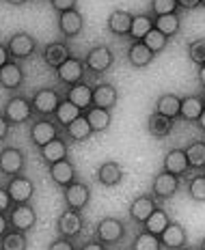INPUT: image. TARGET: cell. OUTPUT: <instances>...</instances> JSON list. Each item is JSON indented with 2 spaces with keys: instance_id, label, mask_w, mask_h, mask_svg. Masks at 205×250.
Wrapping results in <instances>:
<instances>
[{
  "instance_id": "41",
  "label": "cell",
  "mask_w": 205,
  "mask_h": 250,
  "mask_svg": "<svg viewBox=\"0 0 205 250\" xmlns=\"http://www.w3.org/2000/svg\"><path fill=\"white\" fill-rule=\"evenodd\" d=\"M188 56H190V61L194 65H205V39H194L190 41V45H188Z\"/></svg>"
},
{
  "instance_id": "52",
  "label": "cell",
  "mask_w": 205,
  "mask_h": 250,
  "mask_svg": "<svg viewBox=\"0 0 205 250\" xmlns=\"http://www.w3.org/2000/svg\"><path fill=\"white\" fill-rule=\"evenodd\" d=\"M197 123H199V127H201L203 132H205V110H203L201 117H199V121H197Z\"/></svg>"
},
{
  "instance_id": "45",
  "label": "cell",
  "mask_w": 205,
  "mask_h": 250,
  "mask_svg": "<svg viewBox=\"0 0 205 250\" xmlns=\"http://www.w3.org/2000/svg\"><path fill=\"white\" fill-rule=\"evenodd\" d=\"M50 2H52V7H54V11H59V13L76 9V0H50Z\"/></svg>"
},
{
  "instance_id": "31",
  "label": "cell",
  "mask_w": 205,
  "mask_h": 250,
  "mask_svg": "<svg viewBox=\"0 0 205 250\" xmlns=\"http://www.w3.org/2000/svg\"><path fill=\"white\" fill-rule=\"evenodd\" d=\"M65 134H67V138H69V140H76V143H85V140L91 138L93 129H91V125H89L87 117L82 114V117H78L76 121H71L69 125H67V127H65Z\"/></svg>"
},
{
  "instance_id": "21",
  "label": "cell",
  "mask_w": 205,
  "mask_h": 250,
  "mask_svg": "<svg viewBox=\"0 0 205 250\" xmlns=\"http://www.w3.org/2000/svg\"><path fill=\"white\" fill-rule=\"evenodd\" d=\"M67 151H69V147H67V140L59 136V138L52 140V143L44 145V147L39 149V153H41V160H44L48 166H52V164L61 162V160H65L67 158Z\"/></svg>"
},
{
  "instance_id": "1",
  "label": "cell",
  "mask_w": 205,
  "mask_h": 250,
  "mask_svg": "<svg viewBox=\"0 0 205 250\" xmlns=\"http://www.w3.org/2000/svg\"><path fill=\"white\" fill-rule=\"evenodd\" d=\"M33 112H35L33 110V104H30V100H26L24 95L9 97L7 104H4V110H2V114L7 117V121L11 125H20V123L30 121Z\"/></svg>"
},
{
  "instance_id": "4",
  "label": "cell",
  "mask_w": 205,
  "mask_h": 250,
  "mask_svg": "<svg viewBox=\"0 0 205 250\" xmlns=\"http://www.w3.org/2000/svg\"><path fill=\"white\" fill-rule=\"evenodd\" d=\"M35 48H37L35 37L30 33H24V30L11 35V39L7 41V50H9V54L13 56V61L30 59V56H33V52H35Z\"/></svg>"
},
{
  "instance_id": "27",
  "label": "cell",
  "mask_w": 205,
  "mask_h": 250,
  "mask_svg": "<svg viewBox=\"0 0 205 250\" xmlns=\"http://www.w3.org/2000/svg\"><path fill=\"white\" fill-rule=\"evenodd\" d=\"M156 112L164 114V117H169V119H177L182 114V97H177L175 93L160 95L156 102Z\"/></svg>"
},
{
  "instance_id": "2",
  "label": "cell",
  "mask_w": 205,
  "mask_h": 250,
  "mask_svg": "<svg viewBox=\"0 0 205 250\" xmlns=\"http://www.w3.org/2000/svg\"><path fill=\"white\" fill-rule=\"evenodd\" d=\"M63 97L59 95V91H54V88H39V91L33 95V110L37 114H41V117H52L56 110H59Z\"/></svg>"
},
{
  "instance_id": "39",
  "label": "cell",
  "mask_w": 205,
  "mask_h": 250,
  "mask_svg": "<svg viewBox=\"0 0 205 250\" xmlns=\"http://www.w3.org/2000/svg\"><path fill=\"white\" fill-rule=\"evenodd\" d=\"M143 43H145L151 52H154V54H158V52H162V50L166 48V43H169V37H166V35H162L158 28H154V30H151V33L143 39Z\"/></svg>"
},
{
  "instance_id": "13",
  "label": "cell",
  "mask_w": 205,
  "mask_h": 250,
  "mask_svg": "<svg viewBox=\"0 0 205 250\" xmlns=\"http://www.w3.org/2000/svg\"><path fill=\"white\" fill-rule=\"evenodd\" d=\"M41 59L50 69H59L67 59H71V50L65 41H52L41 50Z\"/></svg>"
},
{
  "instance_id": "46",
  "label": "cell",
  "mask_w": 205,
  "mask_h": 250,
  "mask_svg": "<svg viewBox=\"0 0 205 250\" xmlns=\"http://www.w3.org/2000/svg\"><path fill=\"white\" fill-rule=\"evenodd\" d=\"M9 129H11V123L7 121V117H4V114H0V143L9 136Z\"/></svg>"
},
{
  "instance_id": "20",
  "label": "cell",
  "mask_w": 205,
  "mask_h": 250,
  "mask_svg": "<svg viewBox=\"0 0 205 250\" xmlns=\"http://www.w3.org/2000/svg\"><path fill=\"white\" fill-rule=\"evenodd\" d=\"M50 177H52V181L61 188H67V186H71L73 181H78L76 179V166H73L67 158L50 166Z\"/></svg>"
},
{
  "instance_id": "55",
  "label": "cell",
  "mask_w": 205,
  "mask_h": 250,
  "mask_svg": "<svg viewBox=\"0 0 205 250\" xmlns=\"http://www.w3.org/2000/svg\"><path fill=\"white\" fill-rule=\"evenodd\" d=\"M182 250H197V248H182Z\"/></svg>"
},
{
  "instance_id": "19",
  "label": "cell",
  "mask_w": 205,
  "mask_h": 250,
  "mask_svg": "<svg viewBox=\"0 0 205 250\" xmlns=\"http://www.w3.org/2000/svg\"><path fill=\"white\" fill-rule=\"evenodd\" d=\"M160 242H162V248H169V250L186 248V242H188L186 229H183L182 225H177V222H171V225L162 231Z\"/></svg>"
},
{
  "instance_id": "10",
  "label": "cell",
  "mask_w": 205,
  "mask_h": 250,
  "mask_svg": "<svg viewBox=\"0 0 205 250\" xmlns=\"http://www.w3.org/2000/svg\"><path fill=\"white\" fill-rule=\"evenodd\" d=\"M24 170V151L18 147H4L0 151V173L7 177H18Z\"/></svg>"
},
{
  "instance_id": "16",
  "label": "cell",
  "mask_w": 205,
  "mask_h": 250,
  "mask_svg": "<svg viewBox=\"0 0 205 250\" xmlns=\"http://www.w3.org/2000/svg\"><path fill=\"white\" fill-rule=\"evenodd\" d=\"M158 209L156 205V199L151 194H140L136 196L132 201V205H130V218H132L134 222H138V225H145V220L151 216Z\"/></svg>"
},
{
  "instance_id": "43",
  "label": "cell",
  "mask_w": 205,
  "mask_h": 250,
  "mask_svg": "<svg viewBox=\"0 0 205 250\" xmlns=\"http://www.w3.org/2000/svg\"><path fill=\"white\" fill-rule=\"evenodd\" d=\"M48 250H76V246H73V239L59 235L56 239H52V242H50Z\"/></svg>"
},
{
  "instance_id": "50",
  "label": "cell",
  "mask_w": 205,
  "mask_h": 250,
  "mask_svg": "<svg viewBox=\"0 0 205 250\" xmlns=\"http://www.w3.org/2000/svg\"><path fill=\"white\" fill-rule=\"evenodd\" d=\"M9 61H11V54H9L7 45H2V43H0V67H4Z\"/></svg>"
},
{
  "instance_id": "9",
  "label": "cell",
  "mask_w": 205,
  "mask_h": 250,
  "mask_svg": "<svg viewBox=\"0 0 205 250\" xmlns=\"http://www.w3.org/2000/svg\"><path fill=\"white\" fill-rule=\"evenodd\" d=\"M113 61H114V56L108 45H95V48H91L85 56L87 69H91L93 74H104V71H108Z\"/></svg>"
},
{
  "instance_id": "38",
  "label": "cell",
  "mask_w": 205,
  "mask_h": 250,
  "mask_svg": "<svg viewBox=\"0 0 205 250\" xmlns=\"http://www.w3.org/2000/svg\"><path fill=\"white\" fill-rule=\"evenodd\" d=\"M132 250H162L160 235H154L149 231H140L132 242Z\"/></svg>"
},
{
  "instance_id": "40",
  "label": "cell",
  "mask_w": 205,
  "mask_h": 250,
  "mask_svg": "<svg viewBox=\"0 0 205 250\" xmlns=\"http://www.w3.org/2000/svg\"><path fill=\"white\" fill-rule=\"evenodd\" d=\"M188 194L192 201L205 203V175H197L188 181Z\"/></svg>"
},
{
  "instance_id": "24",
  "label": "cell",
  "mask_w": 205,
  "mask_h": 250,
  "mask_svg": "<svg viewBox=\"0 0 205 250\" xmlns=\"http://www.w3.org/2000/svg\"><path fill=\"white\" fill-rule=\"evenodd\" d=\"M132 20H134L132 13L117 9V11H113L108 15V30L113 35H117V37H125L132 30Z\"/></svg>"
},
{
  "instance_id": "49",
  "label": "cell",
  "mask_w": 205,
  "mask_h": 250,
  "mask_svg": "<svg viewBox=\"0 0 205 250\" xmlns=\"http://www.w3.org/2000/svg\"><path fill=\"white\" fill-rule=\"evenodd\" d=\"M11 229V225H9V216L7 213H0V239L4 237V233Z\"/></svg>"
},
{
  "instance_id": "25",
  "label": "cell",
  "mask_w": 205,
  "mask_h": 250,
  "mask_svg": "<svg viewBox=\"0 0 205 250\" xmlns=\"http://www.w3.org/2000/svg\"><path fill=\"white\" fill-rule=\"evenodd\" d=\"M121 179H123V168H121V164H117L114 160H108V162H104L97 168V181L102 186H106V188L119 186Z\"/></svg>"
},
{
  "instance_id": "11",
  "label": "cell",
  "mask_w": 205,
  "mask_h": 250,
  "mask_svg": "<svg viewBox=\"0 0 205 250\" xmlns=\"http://www.w3.org/2000/svg\"><path fill=\"white\" fill-rule=\"evenodd\" d=\"M4 188H7L9 196H11V201L15 203V205H20V203H28L35 194V184L24 175L11 177Z\"/></svg>"
},
{
  "instance_id": "18",
  "label": "cell",
  "mask_w": 205,
  "mask_h": 250,
  "mask_svg": "<svg viewBox=\"0 0 205 250\" xmlns=\"http://www.w3.org/2000/svg\"><path fill=\"white\" fill-rule=\"evenodd\" d=\"M65 100H69L73 106H78L82 112H87L89 108L93 106V88L89 84H85V82L71 84L65 93Z\"/></svg>"
},
{
  "instance_id": "12",
  "label": "cell",
  "mask_w": 205,
  "mask_h": 250,
  "mask_svg": "<svg viewBox=\"0 0 205 250\" xmlns=\"http://www.w3.org/2000/svg\"><path fill=\"white\" fill-rule=\"evenodd\" d=\"M85 71H87V65L82 59H78V56H71V59H67L63 65L56 69V76H59V80L63 84L71 86V84H78V82H82V78H85Z\"/></svg>"
},
{
  "instance_id": "26",
  "label": "cell",
  "mask_w": 205,
  "mask_h": 250,
  "mask_svg": "<svg viewBox=\"0 0 205 250\" xmlns=\"http://www.w3.org/2000/svg\"><path fill=\"white\" fill-rule=\"evenodd\" d=\"M147 132L154 138H166L173 132V119L164 117V114H160V112H154L147 119Z\"/></svg>"
},
{
  "instance_id": "36",
  "label": "cell",
  "mask_w": 205,
  "mask_h": 250,
  "mask_svg": "<svg viewBox=\"0 0 205 250\" xmlns=\"http://www.w3.org/2000/svg\"><path fill=\"white\" fill-rule=\"evenodd\" d=\"M183 151H186V158H188L190 168H197V170L205 168V143L203 140H192Z\"/></svg>"
},
{
  "instance_id": "37",
  "label": "cell",
  "mask_w": 205,
  "mask_h": 250,
  "mask_svg": "<svg viewBox=\"0 0 205 250\" xmlns=\"http://www.w3.org/2000/svg\"><path fill=\"white\" fill-rule=\"evenodd\" d=\"M82 114H85V112H82L80 108L73 106V104H71L69 100H65V97H63V102H61L59 110L54 112V119L63 125V127H67V125H69L71 121H76V119H78V117H82Z\"/></svg>"
},
{
  "instance_id": "56",
  "label": "cell",
  "mask_w": 205,
  "mask_h": 250,
  "mask_svg": "<svg viewBox=\"0 0 205 250\" xmlns=\"http://www.w3.org/2000/svg\"><path fill=\"white\" fill-rule=\"evenodd\" d=\"M203 7H205V0H203Z\"/></svg>"
},
{
  "instance_id": "29",
  "label": "cell",
  "mask_w": 205,
  "mask_h": 250,
  "mask_svg": "<svg viewBox=\"0 0 205 250\" xmlns=\"http://www.w3.org/2000/svg\"><path fill=\"white\" fill-rule=\"evenodd\" d=\"M154 52H151L147 45L143 43V41H134L132 45H130V50H128V61H130V65H134V67H138V69H143V67H147L151 61H154Z\"/></svg>"
},
{
  "instance_id": "48",
  "label": "cell",
  "mask_w": 205,
  "mask_h": 250,
  "mask_svg": "<svg viewBox=\"0 0 205 250\" xmlns=\"http://www.w3.org/2000/svg\"><path fill=\"white\" fill-rule=\"evenodd\" d=\"M201 2H203V0H177V4H180L182 9H186V11H192V9H197Z\"/></svg>"
},
{
  "instance_id": "32",
  "label": "cell",
  "mask_w": 205,
  "mask_h": 250,
  "mask_svg": "<svg viewBox=\"0 0 205 250\" xmlns=\"http://www.w3.org/2000/svg\"><path fill=\"white\" fill-rule=\"evenodd\" d=\"M151 30H154V18H151V15H145V13L134 15L132 30H130V37H132L134 41H143Z\"/></svg>"
},
{
  "instance_id": "14",
  "label": "cell",
  "mask_w": 205,
  "mask_h": 250,
  "mask_svg": "<svg viewBox=\"0 0 205 250\" xmlns=\"http://www.w3.org/2000/svg\"><path fill=\"white\" fill-rule=\"evenodd\" d=\"M151 190H154L156 199H171V196H175L177 190H180V177L162 170V173L156 175Z\"/></svg>"
},
{
  "instance_id": "22",
  "label": "cell",
  "mask_w": 205,
  "mask_h": 250,
  "mask_svg": "<svg viewBox=\"0 0 205 250\" xmlns=\"http://www.w3.org/2000/svg\"><path fill=\"white\" fill-rule=\"evenodd\" d=\"M188 168H190V164H188L186 151H183V149H171L169 153L164 155V168H162V170L182 177V175L188 173Z\"/></svg>"
},
{
  "instance_id": "5",
  "label": "cell",
  "mask_w": 205,
  "mask_h": 250,
  "mask_svg": "<svg viewBox=\"0 0 205 250\" xmlns=\"http://www.w3.org/2000/svg\"><path fill=\"white\" fill-rule=\"evenodd\" d=\"M54 138H59V125L56 121H52L50 117H41L37 119L30 127V140H33L35 147H44V145L52 143Z\"/></svg>"
},
{
  "instance_id": "23",
  "label": "cell",
  "mask_w": 205,
  "mask_h": 250,
  "mask_svg": "<svg viewBox=\"0 0 205 250\" xmlns=\"http://www.w3.org/2000/svg\"><path fill=\"white\" fill-rule=\"evenodd\" d=\"M117 100H119V93L113 84L102 82V84H97L93 88V106L95 108H106V110H110V108L117 106Z\"/></svg>"
},
{
  "instance_id": "17",
  "label": "cell",
  "mask_w": 205,
  "mask_h": 250,
  "mask_svg": "<svg viewBox=\"0 0 205 250\" xmlns=\"http://www.w3.org/2000/svg\"><path fill=\"white\" fill-rule=\"evenodd\" d=\"M85 28V20H82V13L71 9V11L59 13V30L63 37H78Z\"/></svg>"
},
{
  "instance_id": "6",
  "label": "cell",
  "mask_w": 205,
  "mask_h": 250,
  "mask_svg": "<svg viewBox=\"0 0 205 250\" xmlns=\"http://www.w3.org/2000/svg\"><path fill=\"white\" fill-rule=\"evenodd\" d=\"M125 235V225L119 218H102L95 227V237L104 244H117Z\"/></svg>"
},
{
  "instance_id": "3",
  "label": "cell",
  "mask_w": 205,
  "mask_h": 250,
  "mask_svg": "<svg viewBox=\"0 0 205 250\" xmlns=\"http://www.w3.org/2000/svg\"><path fill=\"white\" fill-rule=\"evenodd\" d=\"M9 216V225L15 231H30L37 225V211L30 203H20V205H13V209L7 213Z\"/></svg>"
},
{
  "instance_id": "44",
  "label": "cell",
  "mask_w": 205,
  "mask_h": 250,
  "mask_svg": "<svg viewBox=\"0 0 205 250\" xmlns=\"http://www.w3.org/2000/svg\"><path fill=\"white\" fill-rule=\"evenodd\" d=\"M15 203L11 201V196H9L7 188H0V213H9L13 209Z\"/></svg>"
},
{
  "instance_id": "33",
  "label": "cell",
  "mask_w": 205,
  "mask_h": 250,
  "mask_svg": "<svg viewBox=\"0 0 205 250\" xmlns=\"http://www.w3.org/2000/svg\"><path fill=\"white\" fill-rule=\"evenodd\" d=\"M171 225V218H169V213H166L164 209H158L151 213L149 218L145 220V225H143V229L145 231H149V233H154V235H162V231H164L166 227Z\"/></svg>"
},
{
  "instance_id": "51",
  "label": "cell",
  "mask_w": 205,
  "mask_h": 250,
  "mask_svg": "<svg viewBox=\"0 0 205 250\" xmlns=\"http://www.w3.org/2000/svg\"><path fill=\"white\" fill-rule=\"evenodd\" d=\"M199 82H201V86L205 88V65L199 67Z\"/></svg>"
},
{
  "instance_id": "28",
  "label": "cell",
  "mask_w": 205,
  "mask_h": 250,
  "mask_svg": "<svg viewBox=\"0 0 205 250\" xmlns=\"http://www.w3.org/2000/svg\"><path fill=\"white\" fill-rule=\"evenodd\" d=\"M85 117H87L89 125H91L93 134L106 132V129L110 127V121H113V117H110V110H106V108H95V106L89 108V110L85 112Z\"/></svg>"
},
{
  "instance_id": "30",
  "label": "cell",
  "mask_w": 205,
  "mask_h": 250,
  "mask_svg": "<svg viewBox=\"0 0 205 250\" xmlns=\"http://www.w3.org/2000/svg\"><path fill=\"white\" fill-rule=\"evenodd\" d=\"M205 110V102L201 95H188L182 100V119L186 121H199V117L203 114Z\"/></svg>"
},
{
  "instance_id": "42",
  "label": "cell",
  "mask_w": 205,
  "mask_h": 250,
  "mask_svg": "<svg viewBox=\"0 0 205 250\" xmlns=\"http://www.w3.org/2000/svg\"><path fill=\"white\" fill-rule=\"evenodd\" d=\"M180 4L177 0H151V11L158 18V15H171V13H177Z\"/></svg>"
},
{
  "instance_id": "47",
  "label": "cell",
  "mask_w": 205,
  "mask_h": 250,
  "mask_svg": "<svg viewBox=\"0 0 205 250\" xmlns=\"http://www.w3.org/2000/svg\"><path fill=\"white\" fill-rule=\"evenodd\" d=\"M80 250H106V244L99 242V239H89Z\"/></svg>"
},
{
  "instance_id": "8",
  "label": "cell",
  "mask_w": 205,
  "mask_h": 250,
  "mask_svg": "<svg viewBox=\"0 0 205 250\" xmlns=\"http://www.w3.org/2000/svg\"><path fill=\"white\" fill-rule=\"evenodd\" d=\"M63 196H65V205L69 209L82 211L91 201V188L82 184V181H73L71 186L63 188Z\"/></svg>"
},
{
  "instance_id": "54",
  "label": "cell",
  "mask_w": 205,
  "mask_h": 250,
  "mask_svg": "<svg viewBox=\"0 0 205 250\" xmlns=\"http://www.w3.org/2000/svg\"><path fill=\"white\" fill-rule=\"evenodd\" d=\"M201 250H205V237H203V242H201Z\"/></svg>"
},
{
  "instance_id": "53",
  "label": "cell",
  "mask_w": 205,
  "mask_h": 250,
  "mask_svg": "<svg viewBox=\"0 0 205 250\" xmlns=\"http://www.w3.org/2000/svg\"><path fill=\"white\" fill-rule=\"evenodd\" d=\"M7 2H9V4H15V7H18V4H24L26 0H7Z\"/></svg>"
},
{
  "instance_id": "34",
  "label": "cell",
  "mask_w": 205,
  "mask_h": 250,
  "mask_svg": "<svg viewBox=\"0 0 205 250\" xmlns=\"http://www.w3.org/2000/svg\"><path fill=\"white\" fill-rule=\"evenodd\" d=\"M154 28H158L162 35L166 37H175L180 33V15L177 13H171V15H158L154 18Z\"/></svg>"
},
{
  "instance_id": "57",
  "label": "cell",
  "mask_w": 205,
  "mask_h": 250,
  "mask_svg": "<svg viewBox=\"0 0 205 250\" xmlns=\"http://www.w3.org/2000/svg\"><path fill=\"white\" fill-rule=\"evenodd\" d=\"M203 102H205V95H203Z\"/></svg>"
},
{
  "instance_id": "35",
  "label": "cell",
  "mask_w": 205,
  "mask_h": 250,
  "mask_svg": "<svg viewBox=\"0 0 205 250\" xmlns=\"http://www.w3.org/2000/svg\"><path fill=\"white\" fill-rule=\"evenodd\" d=\"M28 248V239H26L24 231H15L9 229L4 237L0 239V250H26Z\"/></svg>"
},
{
  "instance_id": "7",
  "label": "cell",
  "mask_w": 205,
  "mask_h": 250,
  "mask_svg": "<svg viewBox=\"0 0 205 250\" xmlns=\"http://www.w3.org/2000/svg\"><path fill=\"white\" fill-rule=\"evenodd\" d=\"M82 227H85V220H82L80 211L69 209V207L56 218V231L63 237H69V239L78 237L82 233Z\"/></svg>"
},
{
  "instance_id": "15",
  "label": "cell",
  "mask_w": 205,
  "mask_h": 250,
  "mask_svg": "<svg viewBox=\"0 0 205 250\" xmlns=\"http://www.w3.org/2000/svg\"><path fill=\"white\" fill-rule=\"evenodd\" d=\"M24 82V69L18 61H9L4 67H0V86L7 91H18Z\"/></svg>"
}]
</instances>
